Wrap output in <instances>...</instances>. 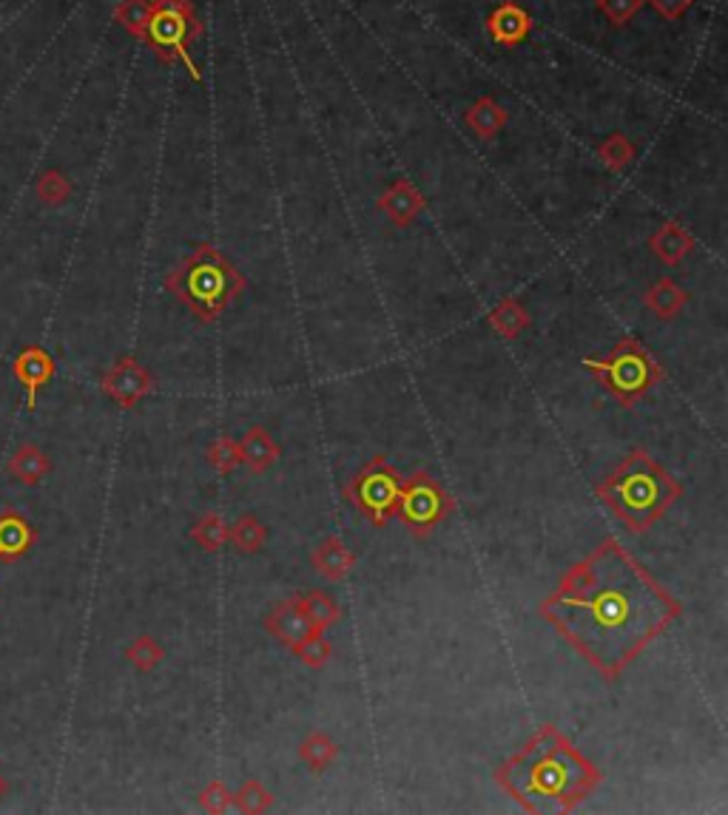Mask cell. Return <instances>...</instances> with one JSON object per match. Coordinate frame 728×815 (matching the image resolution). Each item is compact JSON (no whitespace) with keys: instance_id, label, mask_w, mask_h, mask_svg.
I'll return each instance as SVG.
<instances>
[{"instance_id":"cell-32","label":"cell","mask_w":728,"mask_h":815,"mask_svg":"<svg viewBox=\"0 0 728 815\" xmlns=\"http://www.w3.org/2000/svg\"><path fill=\"white\" fill-rule=\"evenodd\" d=\"M230 798L237 802L243 813H265L270 807V793L259 782H245L237 796Z\"/></svg>"},{"instance_id":"cell-15","label":"cell","mask_w":728,"mask_h":815,"mask_svg":"<svg viewBox=\"0 0 728 815\" xmlns=\"http://www.w3.org/2000/svg\"><path fill=\"white\" fill-rule=\"evenodd\" d=\"M7 472L23 486H38L52 472V461L38 444H20L9 457Z\"/></svg>"},{"instance_id":"cell-35","label":"cell","mask_w":728,"mask_h":815,"mask_svg":"<svg viewBox=\"0 0 728 815\" xmlns=\"http://www.w3.org/2000/svg\"><path fill=\"white\" fill-rule=\"evenodd\" d=\"M646 3L666 20H680L683 14L695 7V0H646Z\"/></svg>"},{"instance_id":"cell-24","label":"cell","mask_w":728,"mask_h":815,"mask_svg":"<svg viewBox=\"0 0 728 815\" xmlns=\"http://www.w3.org/2000/svg\"><path fill=\"white\" fill-rule=\"evenodd\" d=\"M336 744L330 742L328 733H310L308 739L303 742V747H299V756H303V762L308 764L310 770H316V773H322L325 767H328L330 762L336 759Z\"/></svg>"},{"instance_id":"cell-11","label":"cell","mask_w":728,"mask_h":815,"mask_svg":"<svg viewBox=\"0 0 728 815\" xmlns=\"http://www.w3.org/2000/svg\"><path fill=\"white\" fill-rule=\"evenodd\" d=\"M532 32V14L524 7H519L515 0H504L495 12L486 18V34L492 43L499 47H519L530 38Z\"/></svg>"},{"instance_id":"cell-9","label":"cell","mask_w":728,"mask_h":815,"mask_svg":"<svg viewBox=\"0 0 728 815\" xmlns=\"http://www.w3.org/2000/svg\"><path fill=\"white\" fill-rule=\"evenodd\" d=\"M148 390H152V379L134 359H120L103 379V392L123 410L137 406V401L148 395Z\"/></svg>"},{"instance_id":"cell-28","label":"cell","mask_w":728,"mask_h":815,"mask_svg":"<svg viewBox=\"0 0 728 815\" xmlns=\"http://www.w3.org/2000/svg\"><path fill=\"white\" fill-rule=\"evenodd\" d=\"M597 157L604 159L606 168L624 171L626 165L632 163V157H635V145H632L624 134H612V137H606L604 143H601Z\"/></svg>"},{"instance_id":"cell-34","label":"cell","mask_w":728,"mask_h":815,"mask_svg":"<svg viewBox=\"0 0 728 815\" xmlns=\"http://www.w3.org/2000/svg\"><path fill=\"white\" fill-rule=\"evenodd\" d=\"M199 804H203L205 809H211V813H223V809H228V804H230L228 787L219 782L208 784V787L203 790V796H199Z\"/></svg>"},{"instance_id":"cell-1","label":"cell","mask_w":728,"mask_h":815,"mask_svg":"<svg viewBox=\"0 0 728 815\" xmlns=\"http://www.w3.org/2000/svg\"><path fill=\"white\" fill-rule=\"evenodd\" d=\"M541 611L601 677L615 682L680 617V602L615 540H604L566 571Z\"/></svg>"},{"instance_id":"cell-7","label":"cell","mask_w":728,"mask_h":815,"mask_svg":"<svg viewBox=\"0 0 728 815\" xmlns=\"http://www.w3.org/2000/svg\"><path fill=\"white\" fill-rule=\"evenodd\" d=\"M399 495L401 477L384 457H373L348 486L350 503L373 526H384L399 515Z\"/></svg>"},{"instance_id":"cell-19","label":"cell","mask_w":728,"mask_h":815,"mask_svg":"<svg viewBox=\"0 0 728 815\" xmlns=\"http://www.w3.org/2000/svg\"><path fill=\"white\" fill-rule=\"evenodd\" d=\"M466 125L479 134V137L492 140L506 125V112L492 97H481L466 109Z\"/></svg>"},{"instance_id":"cell-18","label":"cell","mask_w":728,"mask_h":815,"mask_svg":"<svg viewBox=\"0 0 728 815\" xmlns=\"http://www.w3.org/2000/svg\"><path fill=\"white\" fill-rule=\"evenodd\" d=\"M314 566L319 568L328 580H345L350 568H353V555H350L348 548L341 546L336 537H328V540L319 543V548L314 551Z\"/></svg>"},{"instance_id":"cell-31","label":"cell","mask_w":728,"mask_h":815,"mask_svg":"<svg viewBox=\"0 0 728 815\" xmlns=\"http://www.w3.org/2000/svg\"><path fill=\"white\" fill-rule=\"evenodd\" d=\"M595 7L609 23L626 27V23L646 7V0H595Z\"/></svg>"},{"instance_id":"cell-22","label":"cell","mask_w":728,"mask_h":815,"mask_svg":"<svg viewBox=\"0 0 728 815\" xmlns=\"http://www.w3.org/2000/svg\"><path fill=\"white\" fill-rule=\"evenodd\" d=\"M265 537H268V532H265V526L256 520L254 515L239 517V520L228 528V540L234 543V548L243 551V555H254V551H259V548L265 546Z\"/></svg>"},{"instance_id":"cell-16","label":"cell","mask_w":728,"mask_h":815,"mask_svg":"<svg viewBox=\"0 0 728 815\" xmlns=\"http://www.w3.org/2000/svg\"><path fill=\"white\" fill-rule=\"evenodd\" d=\"M649 248L652 254L660 261H666V265H680V261L689 256V250L695 248V241H691L689 230H683L680 225L669 223L663 225V228L652 236Z\"/></svg>"},{"instance_id":"cell-5","label":"cell","mask_w":728,"mask_h":815,"mask_svg":"<svg viewBox=\"0 0 728 815\" xmlns=\"http://www.w3.org/2000/svg\"><path fill=\"white\" fill-rule=\"evenodd\" d=\"M203 32L205 27L199 23L197 9L191 0H152V18H148L143 40L145 47L157 54L160 63H183L191 80L199 83L203 74H199L188 49L203 38Z\"/></svg>"},{"instance_id":"cell-23","label":"cell","mask_w":728,"mask_h":815,"mask_svg":"<svg viewBox=\"0 0 728 815\" xmlns=\"http://www.w3.org/2000/svg\"><path fill=\"white\" fill-rule=\"evenodd\" d=\"M148 18H152V0H120L117 12H114L120 27L137 40H143Z\"/></svg>"},{"instance_id":"cell-14","label":"cell","mask_w":728,"mask_h":815,"mask_svg":"<svg viewBox=\"0 0 728 815\" xmlns=\"http://www.w3.org/2000/svg\"><path fill=\"white\" fill-rule=\"evenodd\" d=\"M379 208L393 219V225L399 228H407V225L413 223L416 216L424 210V196L419 194V188L410 183H396L390 185L388 194L379 199Z\"/></svg>"},{"instance_id":"cell-29","label":"cell","mask_w":728,"mask_h":815,"mask_svg":"<svg viewBox=\"0 0 728 815\" xmlns=\"http://www.w3.org/2000/svg\"><path fill=\"white\" fill-rule=\"evenodd\" d=\"M125 659L137 668L140 673H148L160 666V659H163V648L152 640V637H137L132 646L125 648Z\"/></svg>"},{"instance_id":"cell-17","label":"cell","mask_w":728,"mask_h":815,"mask_svg":"<svg viewBox=\"0 0 728 815\" xmlns=\"http://www.w3.org/2000/svg\"><path fill=\"white\" fill-rule=\"evenodd\" d=\"M276 452L279 450H276L268 432L263 426H250L243 435V441H239V464H245L254 472H265L268 466H274Z\"/></svg>"},{"instance_id":"cell-20","label":"cell","mask_w":728,"mask_h":815,"mask_svg":"<svg viewBox=\"0 0 728 815\" xmlns=\"http://www.w3.org/2000/svg\"><path fill=\"white\" fill-rule=\"evenodd\" d=\"M686 301H689L686 290L677 288L671 279L655 281L649 293H646V307H649L655 316H660V319H675L683 307H686Z\"/></svg>"},{"instance_id":"cell-2","label":"cell","mask_w":728,"mask_h":815,"mask_svg":"<svg viewBox=\"0 0 728 815\" xmlns=\"http://www.w3.org/2000/svg\"><path fill=\"white\" fill-rule=\"evenodd\" d=\"M499 782L530 813H566L597 787L601 773L555 728H544L499 770Z\"/></svg>"},{"instance_id":"cell-3","label":"cell","mask_w":728,"mask_h":815,"mask_svg":"<svg viewBox=\"0 0 728 815\" xmlns=\"http://www.w3.org/2000/svg\"><path fill=\"white\" fill-rule=\"evenodd\" d=\"M597 497L632 532H646L675 506L680 486L646 452H632L624 464L597 486Z\"/></svg>"},{"instance_id":"cell-30","label":"cell","mask_w":728,"mask_h":815,"mask_svg":"<svg viewBox=\"0 0 728 815\" xmlns=\"http://www.w3.org/2000/svg\"><path fill=\"white\" fill-rule=\"evenodd\" d=\"M290 648H294L296 657L303 659L305 666H310V668H322L325 662L330 659V646H328V640H325L322 633H319V628H316V631H310L308 637H303V640L296 642V646H290Z\"/></svg>"},{"instance_id":"cell-4","label":"cell","mask_w":728,"mask_h":815,"mask_svg":"<svg viewBox=\"0 0 728 815\" xmlns=\"http://www.w3.org/2000/svg\"><path fill=\"white\" fill-rule=\"evenodd\" d=\"M165 290L199 321H217L245 290V276L214 245H197L194 254L165 276Z\"/></svg>"},{"instance_id":"cell-13","label":"cell","mask_w":728,"mask_h":815,"mask_svg":"<svg viewBox=\"0 0 728 815\" xmlns=\"http://www.w3.org/2000/svg\"><path fill=\"white\" fill-rule=\"evenodd\" d=\"M265 628L274 633L276 640H283L285 646H296V642L303 640V637H308L310 631H316V626L308 620V617H305V611L299 608V602L296 600L276 606L274 611L265 617Z\"/></svg>"},{"instance_id":"cell-33","label":"cell","mask_w":728,"mask_h":815,"mask_svg":"<svg viewBox=\"0 0 728 815\" xmlns=\"http://www.w3.org/2000/svg\"><path fill=\"white\" fill-rule=\"evenodd\" d=\"M208 461L225 475V472H230L239 464V444L230 441V437H219L217 444L208 450Z\"/></svg>"},{"instance_id":"cell-21","label":"cell","mask_w":728,"mask_h":815,"mask_svg":"<svg viewBox=\"0 0 728 815\" xmlns=\"http://www.w3.org/2000/svg\"><path fill=\"white\" fill-rule=\"evenodd\" d=\"M490 324H492V330H495L499 336H504V339H515L521 330H526V324H530V316H526V310L515 299H504L490 313Z\"/></svg>"},{"instance_id":"cell-12","label":"cell","mask_w":728,"mask_h":815,"mask_svg":"<svg viewBox=\"0 0 728 815\" xmlns=\"http://www.w3.org/2000/svg\"><path fill=\"white\" fill-rule=\"evenodd\" d=\"M38 543V532L32 523L18 512L0 515V563H14L29 555V548Z\"/></svg>"},{"instance_id":"cell-27","label":"cell","mask_w":728,"mask_h":815,"mask_svg":"<svg viewBox=\"0 0 728 815\" xmlns=\"http://www.w3.org/2000/svg\"><path fill=\"white\" fill-rule=\"evenodd\" d=\"M34 194H38V199L43 205L58 208V205H63L69 196H72V183H69L60 171H47V174L38 179V185H34Z\"/></svg>"},{"instance_id":"cell-8","label":"cell","mask_w":728,"mask_h":815,"mask_svg":"<svg viewBox=\"0 0 728 815\" xmlns=\"http://www.w3.org/2000/svg\"><path fill=\"white\" fill-rule=\"evenodd\" d=\"M447 509H450V501L430 472H416L410 481L401 483L399 515L410 535H430L444 520Z\"/></svg>"},{"instance_id":"cell-25","label":"cell","mask_w":728,"mask_h":815,"mask_svg":"<svg viewBox=\"0 0 728 815\" xmlns=\"http://www.w3.org/2000/svg\"><path fill=\"white\" fill-rule=\"evenodd\" d=\"M191 537L205 551H217L228 543V523L219 515H205L203 520H197V526L191 528Z\"/></svg>"},{"instance_id":"cell-6","label":"cell","mask_w":728,"mask_h":815,"mask_svg":"<svg viewBox=\"0 0 728 815\" xmlns=\"http://www.w3.org/2000/svg\"><path fill=\"white\" fill-rule=\"evenodd\" d=\"M586 367L595 372H601L606 381V386L612 390V395L624 401V404H632L660 379V370L657 364L652 361L649 352L644 347L637 344L635 339H624L621 344L615 347L609 359L604 361H586Z\"/></svg>"},{"instance_id":"cell-36","label":"cell","mask_w":728,"mask_h":815,"mask_svg":"<svg viewBox=\"0 0 728 815\" xmlns=\"http://www.w3.org/2000/svg\"><path fill=\"white\" fill-rule=\"evenodd\" d=\"M7 790H9V784H7V778H3V776H0V798H3V796H7Z\"/></svg>"},{"instance_id":"cell-10","label":"cell","mask_w":728,"mask_h":815,"mask_svg":"<svg viewBox=\"0 0 728 815\" xmlns=\"http://www.w3.org/2000/svg\"><path fill=\"white\" fill-rule=\"evenodd\" d=\"M12 372H14V379L23 384V390H27V406L29 410H34V406H38L40 390H43V386H47L54 375V359L47 350H43V347L29 344L18 352V359H14V364H12Z\"/></svg>"},{"instance_id":"cell-26","label":"cell","mask_w":728,"mask_h":815,"mask_svg":"<svg viewBox=\"0 0 728 815\" xmlns=\"http://www.w3.org/2000/svg\"><path fill=\"white\" fill-rule=\"evenodd\" d=\"M296 602H299L305 617H308V620L314 622L319 631H322L325 626H330V622L339 620V608H336V602L330 600V597H325V594L310 591V594H305V597H299Z\"/></svg>"}]
</instances>
